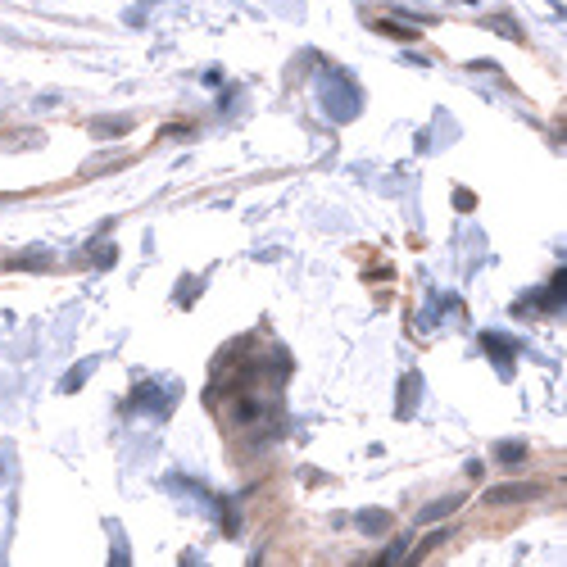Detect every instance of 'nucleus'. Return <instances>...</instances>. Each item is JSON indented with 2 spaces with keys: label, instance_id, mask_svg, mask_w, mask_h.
I'll return each mask as SVG.
<instances>
[{
  "label": "nucleus",
  "instance_id": "obj_1",
  "mask_svg": "<svg viewBox=\"0 0 567 567\" xmlns=\"http://www.w3.org/2000/svg\"><path fill=\"white\" fill-rule=\"evenodd\" d=\"M540 495V486H504V491H491L486 499L491 504H517V499H535Z\"/></svg>",
  "mask_w": 567,
  "mask_h": 567
},
{
  "label": "nucleus",
  "instance_id": "obj_2",
  "mask_svg": "<svg viewBox=\"0 0 567 567\" xmlns=\"http://www.w3.org/2000/svg\"><path fill=\"white\" fill-rule=\"evenodd\" d=\"M359 526H363L368 535H377V531H386V526H391V513H386V508H377V513H363V517H359Z\"/></svg>",
  "mask_w": 567,
  "mask_h": 567
},
{
  "label": "nucleus",
  "instance_id": "obj_3",
  "mask_svg": "<svg viewBox=\"0 0 567 567\" xmlns=\"http://www.w3.org/2000/svg\"><path fill=\"white\" fill-rule=\"evenodd\" d=\"M481 345H486V349L495 354V359H499L504 368H508V359H513V345H504V336H481Z\"/></svg>",
  "mask_w": 567,
  "mask_h": 567
},
{
  "label": "nucleus",
  "instance_id": "obj_4",
  "mask_svg": "<svg viewBox=\"0 0 567 567\" xmlns=\"http://www.w3.org/2000/svg\"><path fill=\"white\" fill-rule=\"evenodd\" d=\"M458 508V495H449V499H440V504H431V508H422V522H436V517H445V513H454Z\"/></svg>",
  "mask_w": 567,
  "mask_h": 567
},
{
  "label": "nucleus",
  "instance_id": "obj_5",
  "mask_svg": "<svg viewBox=\"0 0 567 567\" xmlns=\"http://www.w3.org/2000/svg\"><path fill=\"white\" fill-rule=\"evenodd\" d=\"M132 123L127 118H100L96 123V136H118V132H127Z\"/></svg>",
  "mask_w": 567,
  "mask_h": 567
},
{
  "label": "nucleus",
  "instance_id": "obj_6",
  "mask_svg": "<svg viewBox=\"0 0 567 567\" xmlns=\"http://www.w3.org/2000/svg\"><path fill=\"white\" fill-rule=\"evenodd\" d=\"M491 28H495V32H504V37H513V41H522V28H513V23H508V19H499V14L491 19Z\"/></svg>",
  "mask_w": 567,
  "mask_h": 567
},
{
  "label": "nucleus",
  "instance_id": "obj_7",
  "mask_svg": "<svg viewBox=\"0 0 567 567\" xmlns=\"http://www.w3.org/2000/svg\"><path fill=\"white\" fill-rule=\"evenodd\" d=\"M522 454H526V445H517V440H513V445H499V458H504V463H517Z\"/></svg>",
  "mask_w": 567,
  "mask_h": 567
}]
</instances>
